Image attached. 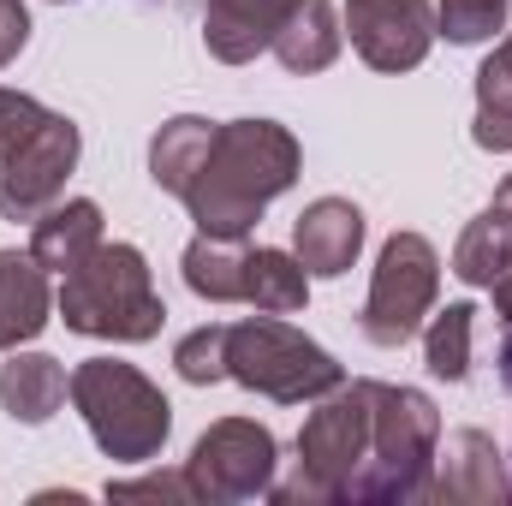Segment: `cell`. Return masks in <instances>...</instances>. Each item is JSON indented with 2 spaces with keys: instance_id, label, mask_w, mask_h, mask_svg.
<instances>
[{
  "instance_id": "obj_1",
  "label": "cell",
  "mask_w": 512,
  "mask_h": 506,
  "mask_svg": "<svg viewBox=\"0 0 512 506\" xmlns=\"http://www.w3.org/2000/svg\"><path fill=\"white\" fill-rule=\"evenodd\" d=\"M149 179L173 191L197 233L245 239L262 209L298 179V137L274 120H197L179 114L149 143Z\"/></svg>"
},
{
  "instance_id": "obj_2",
  "label": "cell",
  "mask_w": 512,
  "mask_h": 506,
  "mask_svg": "<svg viewBox=\"0 0 512 506\" xmlns=\"http://www.w3.org/2000/svg\"><path fill=\"white\" fill-rule=\"evenodd\" d=\"M60 316L72 334H90V340H155L167 310H161V292L149 280V262L137 245H96L72 274H60Z\"/></svg>"
},
{
  "instance_id": "obj_3",
  "label": "cell",
  "mask_w": 512,
  "mask_h": 506,
  "mask_svg": "<svg viewBox=\"0 0 512 506\" xmlns=\"http://www.w3.org/2000/svg\"><path fill=\"white\" fill-rule=\"evenodd\" d=\"M441 447V411L417 387L370 381V459L346 501H429V471Z\"/></svg>"
},
{
  "instance_id": "obj_4",
  "label": "cell",
  "mask_w": 512,
  "mask_h": 506,
  "mask_svg": "<svg viewBox=\"0 0 512 506\" xmlns=\"http://www.w3.org/2000/svg\"><path fill=\"white\" fill-rule=\"evenodd\" d=\"M72 405L90 423L96 447L120 465H149L167 447L173 429V405L161 399V387L131 370L120 358H90L72 370Z\"/></svg>"
},
{
  "instance_id": "obj_5",
  "label": "cell",
  "mask_w": 512,
  "mask_h": 506,
  "mask_svg": "<svg viewBox=\"0 0 512 506\" xmlns=\"http://www.w3.org/2000/svg\"><path fill=\"white\" fill-rule=\"evenodd\" d=\"M370 459V381H340L298 429V477L274 489V501H346L352 477Z\"/></svg>"
},
{
  "instance_id": "obj_6",
  "label": "cell",
  "mask_w": 512,
  "mask_h": 506,
  "mask_svg": "<svg viewBox=\"0 0 512 506\" xmlns=\"http://www.w3.org/2000/svg\"><path fill=\"white\" fill-rule=\"evenodd\" d=\"M227 381L280 405H304V399L334 393L346 370L280 316H251V322H227Z\"/></svg>"
},
{
  "instance_id": "obj_7",
  "label": "cell",
  "mask_w": 512,
  "mask_h": 506,
  "mask_svg": "<svg viewBox=\"0 0 512 506\" xmlns=\"http://www.w3.org/2000/svg\"><path fill=\"white\" fill-rule=\"evenodd\" d=\"M435 292H441V256H435V245L423 233H393L382 245L370 298H364V340L405 346L423 328Z\"/></svg>"
},
{
  "instance_id": "obj_8",
  "label": "cell",
  "mask_w": 512,
  "mask_h": 506,
  "mask_svg": "<svg viewBox=\"0 0 512 506\" xmlns=\"http://www.w3.org/2000/svg\"><path fill=\"white\" fill-rule=\"evenodd\" d=\"M185 477L197 489L203 506H227V501H256L274 489V435L251 423V417H221L197 435Z\"/></svg>"
},
{
  "instance_id": "obj_9",
  "label": "cell",
  "mask_w": 512,
  "mask_h": 506,
  "mask_svg": "<svg viewBox=\"0 0 512 506\" xmlns=\"http://www.w3.org/2000/svg\"><path fill=\"white\" fill-rule=\"evenodd\" d=\"M72 167H78V126L66 114H42L0 155V215L6 221H42L60 203Z\"/></svg>"
},
{
  "instance_id": "obj_10",
  "label": "cell",
  "mask_w": 512,
  "mask_h": 506,
  "mask_svg": "<svg viewBox=\"0 0 512 506\" xmlns=\"http://www.w3.org/2000/svg\"><path fill=\"white\" fill-rule=\"evenodd\" d=\"M346 30L376 72H411L435 42V12L429 0H346Z\"/></svg>"
},
{
  "instance_id": "obj_11",
  "label": "cell",
  "mask_w": 512,
  "mask_h": 506,
  "mask_svg": "<svg viewBox=\"0 0 512 506\" xmlns=\"http://www.w3.org/2000/svg\"><path fill=\"white\" fill-rule=\"evenodd\" d=\"M429 501H441V506H501V501H512V477H507L501 447H495L483 429H453V435L435 447Z\"/></svg>"
},
{
  "instance_id": "obj_12",
  "label": "cell",
  "mask_w": 512,
  "mask_h": 506,
  "mask_svg": "<svg viewBox=\"0 0 512 506\" xmlns=\"http://www.w3.org/2000/svg\"><path fill=\"white\" fill-rule=\"evenodd\" d=\"M292 12L298 0H203V48L221 66H245L262 48H274Z\"/></svg>"
},
{
  "instance_id": "obj_13",
  "label": "cell",
  "mask_w": 512,
  "mask_h": 506,
  "mask_svg": "<svg viewBox=\"0 0 512 506\" xmlns=\"http://www.w3.org/2000/svg\"><path fill=\"white\" fill-rule=\"evenodd\" d=\"M292 245H298V262L310 268V274H322V280H334V274H346L358 251H364V215H358V203H346V197H322V203H310L298 221H292Z\"/></svg>"
},
{
  "instance_id": "obj_14",
  "label": "cell",
  "mask_w": 512,
  "mask_h": 506,
  "mask_svg": "<svg viewBox=\"0 0 512 506\" xmlns=\"http://www.w3.org/2000/svg\"><path fill=\"white\" fill-rule=\"evenodd\" d=\"M48 268L36 251H0V352H18L48 328Z\"/></svg>"
},
{
  "instance_id": "obj_15",
  "label": "cell",
  "mask_w": 512,
  "mask_h": 506,
  "mask_svg": "<svg viewBox=\"0 0 512 506\" xmlns=\"http://www.w3.org/2000/svg\"><path fill=\"white\" fill-rule=\"evenodd\" d=\"M512 268V179L495 191V203L465 227L459 251H453V274L465 286H495Z\"/></svg>"
},
{
  "instance_id": "obj_16",
  "label": "cell",
  "mask_w": 512,
  "mask_h": 506,
  "mask_svg": "<svg viewBox=\"0 0 512 506\" xmlns=\"http://www.w3.org/2000/svg\"><path fill=\"white\" fill-rule=\"evenodd\" d=\"M66 393H72V376H66V364L48 358V352H18V358L0 370V405H6L18 423H48Z\"/></svg>"
},
{
  "instance_id": "obj_17",
  "label": "cell",
  "mask_w": 512,
  "mask_h": 506,
  "mask_svg": "<svg viewBox=\"0 0 512 506\" xmlns=\"http://www.w3.org/2000/svg\"><path fill=\"white\" fill-rule=\"evenodd\" d=\"M102 245V209L90 203V197H72V203H54L42 221H36V239H30V251L42 268H54V274H72L84 256Z\"/></svg>"
},
{
  "instance_id": "obj_18",
  "label": "cell",
  "mask_w": 512,
  "mask_h": 506,
  "mask_svg": "<svg viewBox=\"0 0 512 506\" xmlns=\"http://www.w3.org/2000/svg\"><path fill=\"white\" fill-rule=\"evenodd\" d=\"M245 239H215V233H197L185 245V286L209 304H245Z\"/></svg>"
},
{
  "instance_id": "obj_19",
  "label": "cell",
  "mask_w": 512,
  "mask_h": 506,
  "mask_svg": "<svg viewBox=\"0 0 512 506\" xmlns=\"http://www.w3.org/2000/svg\"><path fill=\"white\" fill-rule=\"evenodd\" d=\"M274 54H280L286 72H322V66H334V54H340V18H334V6L328 0H298V12L274 36Z\"/></svg>"
},
{
  "instance_id": "obj_20",
  "label": "cell",
  "mask_w": 512,
  "mask_h": 506,
  "mask_svg": "<svg viewBox=\"0 0 512 506\" xmlns=\"http://www.w3.org/2000/svg\"><path fill=\"white\" fill-rule=\"evenodd\" d=\"M304 298H310V268L298 256L268 251V245L245 256V304H256L262 316H292L304 310Z\"/></svg>"
},
{
  "instance_id": "obj_21",
  "label": "cell",
  "mask_w": 512,
  "mask_h": 506,
  "mask_svg": "<svg viewBox=\"0 0 512 506\" xmlns=\"http://www.w3.org/2000/svg\"><path fill=\"white\" fill-rule=\"evenodd\" d=\"M471 322H477L471 304H447V310L429 322L423 358H429V370L441 381H465V370H471Z\"/></svg>"
},
{
  "instance_id": "obj_22",
  "label": "cell",
  "mask_w": 512,
  "mask_h": 506,
  "mask_svg": "<svg viewBox=\"0 0 512 506\" xmlns=\"http://www.w3.org/2000/svg\"><path fill=\"white\" fill-rule=\"evenodd\" d=\"M507 24V0H441L435 6V36L447 42H489Z\"/></svg>"
},
{
  "instance_id": "obj_23",
  "label": "cell",
  "mask_w": 512,
  "mask_h": 506,
  "mask_svg": "<svg viewBox=\"0 0 512 506\" xmlns=\"http://www.w3.org/2000/svg\"><path fill=\"white\" fill-rule=\"evenodd\" d=\"M173 364H179V376L191 381V387L227 381V322H209V328L185 334L179 352H173Z\"/></svg>"
},
{
  "instance_id": "obj_24",
  "label": "cell",
  "mask_w": 512,
  "mask_h": 506,
  "mask_svg": "<svg viewBox=\"0 0 512 506\" xmlns=\"http://www.w3.org/2000/svg\"><path fill=\"white\" fill-rule=\"evenodd\" d=\"M477 114H512V36L477 72Z\"/></svg>"
},
{
  "instance_id": "obj_25",
  "label": "cell",
  "mask_w": 512,
  "mask_h": 506,
  "mask_svg": "<svg viewBox=\"0 0 512 506\" xmlns=\"http://www.w3.org/2000/svg\"><path fill=\"white\" fill-rule=\"evenodd\" d=\"M108 501H197L185 471H161V477H137V483H108Z\"/></svg>"
},
{
  "instance_id": "obj_26",
  "label": "cell",
  "mask_w": 512,
  "mask_h": 506,
  "mask_svg": "<svg viewBox=\"0 0 512 506\" xmlns=\"http://www.w3.org/2000/svg\"><path fill=\"white\" fill-rule=\"evenodd\" d=\"M42 120V108L30 102V96H18V90H0V155L24 137V131Z\"/></svg>"
},
{
  "instance_id": "obj_27",
  "label": "cell",
  "mask_w": 512,
  "mask_h": 506,
  "mask_svg": "<svg viewBox=\"0 0 512 506\" xmlns=\"http://www.w3.org/2000/svg\"><path fill=\"white\" fill-rule=\"evenodd\" d=\"M24 42H30V12H24V0H0V72L24 54Z\"/></svg>"
},
{
  "instance_id": "obj_28",
  "label": "cell",
  "mask_w": 512,
  "mask_h": 506,
  "mask_svg": "<svg viewBox=\"0 0 512 506\" xmlns=\"http://www.w3.org/2000/svg\"><path fill=\"white\" fill-rule=\"evenodd\" d=\"M471 137H477L483 149H512V114H477Z\"/></svg>"
},
{
  "instance_id": "obj_29",
  "label": "cell",
  "mask_w": 512,
  "mask_h": 506,
  "mask_svg": "<svg viewBox=\"0 0 512 506\" xmlns=\"http://www.w3.org/2000/svg\"><path fill=\"white\" fill-rule=\"evenodd\" d=\"M495 310H501V322H512V268L495 280Z\"/></svg>"
},
{
  "instance_id": "obj_30",
  "label": "cell",
  "mask_w": 512,
  "mask_h": 506,
  "mask_svg": "<svg viewBox=\"0 0 512 506\" xmlns=\"http://www.w3.org/2000/svg\"><path fill=\"white\" fill-rule=\"evenodd\" d=\"M501 381L512 387V322H507V334H501Z\"/></svg>"
}]
</instances>
